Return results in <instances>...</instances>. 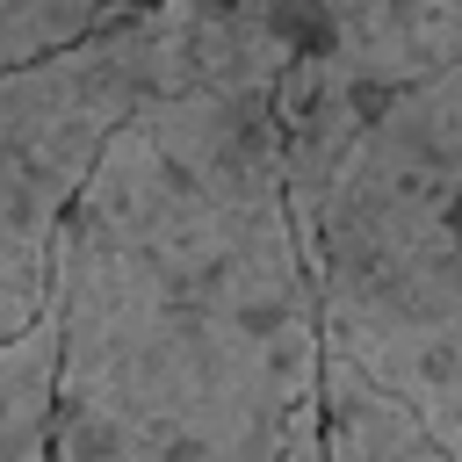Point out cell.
<instances>
[{"label": "cell", "mask_w": 462, "mask_h": 462, "mask_svg": "<svg viewBox=\"0 0 462 462\" xmlns=\"http://www.w3.org/2000/svg\"><path fill=\"white\" fill-rule=\"evenodd\" d=\"M289 43L267 0H159L0 72V346L43 318L65 209L137 108Z\"/></svg>", "instance_id": "obj_3"}, {"label": "cell", "mask_w": 462, "mask_h": 462, "mask_svg": "<svg viewBox=\"0 0 462 462\" xmlns=\"http://www.w3.org/2000/svg\"><path fill=\"white\" fill-rule=\"evenodd\" d=\"M144 7H159V0H0V72L51 58L123 14H144Z\"/></svg>", "instance_id": "obj_6"}, {"label": "cell", "mask_w": 462, "mask_h": 462, "mask_svg": "<svg viewBox=\"0 0 462 462\" xmlns=\"http://www.w3.org/2000/svg\"><path fill=\"white\" fill-rule=\"evenodd\" d=\"M318 411H325V462H455L419 426V411L404 397H390L383 383H368L339 354H325Z\"/></svg>", "instance_id": "obj_4"}, {"label": "cell", "mask_w": 462, "mask_h": 462, "mask_svg": "<svg viewBox=\"0 0 462 462\" xmlns=\"http://www.w3.org/2000/svg\"><path fill=\"white\" fill-rule=\"evenodd\" d=\"M274 123L325 354L462 462V65L368 108L274 94Z\"/></svg>", "instance_id": "obj_2"}, {"label": "cell", "mask_w": 462, "mask_h": 462, "mask_svg": "<svg viewBox=\"0 0 462 462\" xmlns=\"http://www.w3.org/2000/svg\"><path fill=\"white\" fill-rule=\"evenodd\" d=\"M289 43L159 94L51 253V462H325V332L274 123Z\"/></svg>", "instance_id": "obj_1"}, {"label": "cell", "mask_w": 462, "mask_h": 462, "mask_svg": "<svg viewBox=\"0 0 462 462\" xmlns=\"http://www.w3.org/2000/svg\"><path fill=\"white\" fill-rule=\"evenodd\" d=\"M58 455V318L43 310L29 332L0 346V462Z\"/></svg>", "instance_id": "obj_5"}, {"label": "cell", "mask_w": 462, "mask_h": 462, "mask_svg": "<svg viewBox=\"0 0 462 462\" xmlns=\"http://www.w3.org/2000/svg\"><path fill=\"white\" fill-rule=\"evenodd\" d=\"M267 7H274V14H289V7H303V0H267Z\"/></svg>", "instance_id": "obj_7"}]
</instances>
